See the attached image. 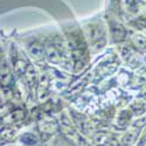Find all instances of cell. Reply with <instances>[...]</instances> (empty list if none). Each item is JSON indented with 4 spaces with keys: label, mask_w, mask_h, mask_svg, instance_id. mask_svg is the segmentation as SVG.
<instances>
[{
    "label": "cell",
    "mask_w": 146,
    "mask_h": 146,
    "mask_svg": "<svg viewBox=\"0 0 146 146\" xmlns=\"http://www.w3.org/2000/svg\"><path fill=\"white\" fill-rule=\"evenodd\" d=\"M12 84H13V76H12L7 64L0 66V86L8 89L12 87Z\"/></svg>",
    "instance_id": "1"
},
{
    "label": "cell",
    "mask_w": 146,
    "mask_h": 146,
    "mask_svg": "<svg viewBox=\"0 0 146 146\" xmlns=\"http://www.w3.org/2000/svg\"><path fill=\"white\" fill-rule=\"evenodd\" d=\"M89 36H90L91 42H92L95 46H97V47L101 46V44H100V40H102V41L105 40L104 31H103L102 27H98V26L90 28V31H89Z\"/></svg>",
    "instance_id": "2"
},
{
    "label": "cell",
    "mask_w": 146,
    "mask_h": 146,
    "mask_svg": "<svg viewBox=\"0 0 146 146\" xmlns=\"http://www.w3.org/2000/svg\"><path fill=\"white\" fill-rule=\"evenodd\" d=\"M29 53L31 55L35 58V60H41L43 57V54H44V50H43V47L38 43V42H34L29 46Z\"/></svg>",
    "instance_id": "3"
},
{
    "label": "cell",
    "mask_w": 146,
    "mask_h": 146,
    "mask_svg": "<svg viewBox=\"0 0 146 146\" xmlns=\"http://www.w3.org/2000/svg\"><path fill=\"white\" fill-rule=\"evenodd\" d=\"M25 80L28 83L29 87H32V86H34V84H35V81H36V71H35V69H34L33 66H29L26 69V71H25Z\"/></svg>",
    "instance_id": "4"
},
{
    "label": "cell",
    "mask_w": 146,
    "mask_h": 146,
    "mask_svg": "<svg viewBox=\"0 0 146 146\" xmlns=\"http://www.w3.org/2000/svg\"><path fill=\"white\" fill-rule=\"evenodd\" d=\"M111 34L115 38V40H121L124 38L125 32H124L123 27L118 25V23H111Z\"/></svg>",
    "instance_id": "5"
},
{
    "label": "cell",
    "mask_w": 146,
    "mask_h": 146,
    "mask_svg": "<svg viewBox=\"0 0 146 146\" xmlns=\"http://www.w3.org/2000/svg\"><path fill=\"white\" fill-rule=\"evenodd\" d=\"M15 136V131L13 129H4L0 132V138L3 140H12Z\"/></svg>",
    "instance_id": "6"
},
{
    "label": "cell",
    "mask_w": 146,
    "mask_h": 146,
    "mask_svg": "<svg viewBox=\"0 0 146 146\" xmlns=\"http://www.w3.org/2000/svg\"><path fill=\"white\" fill-rule=\"evenodd\" d=\"M21 140H22V143H25L27 145H33L38 141V138H36L34 135H32V133H26V135H23L21 137Z\"/></svg>",
    "instance_id": "7"
},
{
    "label": "cell",
    "mask_w": 146,
    "mask_h": 146,
    "mask_svg": "<svg viewBox=\"0 0 146 146\" xmlns=\"http://www.w3.org/2000/svg\"><path fill=\"white\" fill-rule=\"evenodd\" d=\"M3 125H4V121H3V119H1V118H0V130H1Z\"/></svg>",
    "instance_id": "8"
},
{
    "label": "cell",
    "mask_w": 146,
    "mask_h": 146,
    "mask_svg": "<svg viewBox=\"0 0 146 146\" xmlns=\"http://www.w3.org/2000/svg\"><path fill=\"white\" fill-rule=\"evenodd\" d=\"M1 60H3V53L0 50V64H1Z\"/></svg>",
    "instance_id": "9"
}]
</instances>
